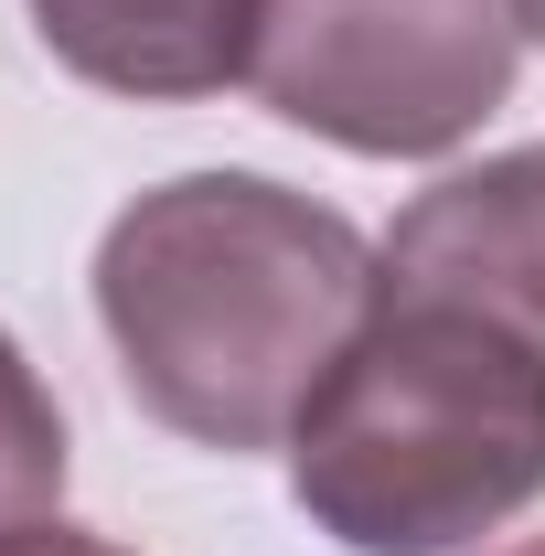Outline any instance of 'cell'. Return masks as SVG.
Returning <instances> with one entry per match:
<instances>
[{"label": "cell", "instance_id": "1", "mask_svg": "<svg viewBox=\"0 0 545 556\" xmlns=\"http://www.w3.org/2000/svg\"><path fill=\"white\" fill-rule=\"evenodd\" d=\"M375 311V247L268 172H182L97 247L129 396L193 450H278Z\"/></svg>", "mask_w": 545, "mask_h": 556}, {"label": "cell", "instance_id": "2", "mask_svg": "<svg viewBox=\"0 0 545 556\" xmlns=\"http://www.w3.org/2000/svg\"><path fill=\"white\" fill-rule=\"evenodd\" d=\"M300 514L353 556H460L545 492V353L471 300L396 289L289 428Z\"/></svg>", "mask_w": 545, "mask_h": 556}, {"label": "cell", "instance_id": "3", "mask_svg": "<svg viewBox=\"0 0 545 556\" xmlns=\"http://www.w3.org/2000/svg\"><path fill=\"white\" fill-rule=\"evenodd\" d=\"M514 0H257L246 86L364 161H439L514 97Z\"/></svg>", "mask_w": 545, "mask_h": 556}, {"label": "cell", "instance_id": "4", "mask_svg": "<svg viewBox=\"0 0 545 556\" xmlns=\"http://www.w3.org/2000/svg\"><path fill=\"white\" fill-rule=\"evenodd\" d=\"M375 268L396 289H439V300H471L503 332H524L545 353V150H503L481 172L428 182L396 236L375 247Z\"/></svg>", "mask_w": 545, "mask_h": 556}, {"label": "cell", "instance_id": "5", "mask_svg": "<svg viewBox=\"0 0 545 556\" xmlns=\"http://www.w3.org/2000/svg\"><path fill=\"white\" fill-rule=\"evenodd\" d=\"M33 33L107 97H225L257 54V0H33Z\"/></svg>", "mask_w": 545, "mask_h": 556}, {"label": "cell", "instance_id": "6", "mask_svg": "<svg viewBox=\"0 0 545 556\" xmlns=\"http://www.w3.org/2000/svg\"><path fill=\"white\" fill-rule=\"evenodd\" d=\"M54 492H65V417L43 396V375L22 364V343L0 332V535L43 525Z\"/></svg>", "mask_w": 545, "mask_h": 556}, {"label": "cell", "instance_id": "7", "mask_svg": "<svg viewBox=\"0 0 545 556\" xmlns=\"http://www.w3.org/2000/svg\"><path fill=\"white\" fill-rule=\"evenodd\" d=\"M0 556H129V546H107V535H86V525H54V514H43V525H11Z\"/></svg>", "mask_w": 545, "mask_h": 556}, {"label": "cell", "instance_id": "8", "mask_svg": "<svg viewBox=\"0 0 545 556\" xmlns=\"http://www.w3.org/2000/svg\"><path fill=\"white\" fill-rule=\"evenodd\" d=\"M514 22H524V33H535V43H545V0H514Z\"/></svg>", "mask_w": 545, "mask_h": 556}, {"label": "cell", "instance_id": "9", "mask_svg": "<svg viewBox=\"0 0 545 556\" xmlns=\"http://www.w3.org/2000/svg\"><path fill=\"white\" fill-rule=\"evenodd\" d=\"M503 556H545V535H524V546H503Z\"/></svg>", "mask_w": 545, "mask_h": 556}]
</instances>
